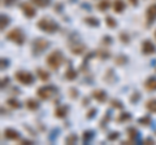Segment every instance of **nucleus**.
<instances>
[{"label":"nucleus","instance_id":"33","mask_svg":"<svg viewBox=\"0 0 156 145\" xmlns=\"http://www.w3.org/2000/svg\"><path fill=\"white\" fill-rule=\"evenodd\" d=\"M111 104H112V106H115V108H117V109H122V104L119 103L117 100H112Z\"/></svg>","mask_w":156,"mask_h":145},{"label":"nucleus","instance_id":"13","mask_svg":"<svg viewBox=\"0 0 156 145\" xmlns=\"http://www.w3.org/2000/svg\"><path fill=\"white\" fill-rule=\"evenodd\" d=\"M144 88L147 91H156V78L155 76H150V78L146 79L144 82Z\"/></svg>","mask_w":156,"mask_h":145},{"label":"nucleus","instance_id":"9","mask_svg":"<svg viewBox=\"0 0 156 145\" xmlns=\"http://www.w3.org/2000/svg\"><path fill=\"white\" fill-rule=\"evenodd\" d=\"M142 52H143V55H154L156 52V47L154 46V43L151 40L146 39L142 43Z\"/></svg>","mask_w":156,"mask_h":145},{"label":"nucleus","instance_id":"36","mask_svg":"<svg viewBox=\"0 0 156 145\" xmlns=\"http://www.w3.org/2000/svg\"><path fill=\"white\" fill-rule=\"evenodd\" d=\"M95 112H96V110H95L94 108H92V109L90 110V112L86 114V118H92V117H94V115H95Z\"/></svg>","mask_w":156,"mask_h":145},{"label":"nucleus","instance_id":"20","mask_svg":"<svg viewBox=\"0 0 156 145\" xmlns=\"http://www.w3.org/2000/svg\"><path fill=\"white\" fill-rule=\"evenodd\" d=\"M30 2L39 8H46L51 4V0H30Z\"/></svg>","mask_w":156,"mask_h":145},{"label":"nucleus","instance_id":"39","mask_svg":"<svg viewBox=\"0 0 156 145\" xmlns=\"http://www.w3.org/2000/svg\"><path fill=\"white\" fill-rule=\"evenodd\" d=\"M129 3H130V5H133V7L138 5V0H129Z\"/></svg>","mask_w":156,"mask_h":145},{"label":"nucleus","instance_id":"40","mask_svg":"<svg viewBox=\"0 0 156 145\" xmlns=\"http://www.w3.org/2000/svg\"><path fill=\"white\" fill-rule=\"evenodd\" d=\"M154 36H155V39H156V30H155V32H154Z\"/></svg>","mask_w":156,"mask_h":145},{"label":"nucleus","instance_id":"32","mask_svg":"<svg viewBox=\"0 0 156 145\" xmlns=\"http://www.w3.org/2000/svg\"><path fill=\"white\" fill-rule=\"evenodd\" d=\"M91 136H92V132L91 131H85L83 132V143H87V140H90L91 139Z\"/></svg>","mask_w":156,"mask_h":145},{"label":"nucleus","instance_id":"6","mask_svg":"<svg viewBox=\"0 0 156 145\" xmlns=\"http://www.w3.org/2000/svg\"><path fill=\"white\" fill-rule=\"evenodd\" d=\"M55 87H41L37 91V95L41 100H50L52 97V95L55 93Z\"/></svg>","mask_w":156,"mask_h":145},{"label":"nucleus","instance_id":"11","mask_svg":"<svg viewBox=\"0 0 156 145\" xmlns=\"http://www.w3.org/2000/svg\"><path fill=\"white\" fill-rule=\"evenodd\" d=\"M92 97H94L98 103L103 104L107 101V93L104 92L103 89H94L92 91Z\"/></svg>","mask_w":156,"mask_h":145},{"label":"nucleus","instance_id":"4","mask_svg":"<svg viewBox=\"0 0 156 145\" xmlns=\"http://www.w3.org/2000/svg\"><path fill=\"white\" fill-rule=\"evenodd\" d=\"M14 79H16L17 82H20L21 84L30 86V84H33V82H34V76L30 74V72L20 70V71H17L16 74H14Z\"/></svg>","mask_w":156,"mask_h":145},{"label":"nucleus","instance_id":"37","mask_svg":"<svg viewBox=\"0 0 156 145\" xmlns=\"http://www.w3.org/2000/svg\"><path fill=\"white\" fill-rule=\"evenodd\" d=\"M8 82H9V78H7V76L2 79V88H3V89H4V84L7 86V84H8Z\"/></svg>","mask_w":156,"mask_h":145},{"label":"nucleus","instance_id":"27","mask_svg":"<svg viewBox=\"0 0 156 145\" xmlns=\"http://www.w3.org/2000/svg\"><path fill=\"white\" fill-rule=\"evenodd\" d=\"M77 140H78V136H77V135L72 133V135H69V136L65 139V143H66V144H76V143H77Z\"/></svg>","mask_w":156,"mask_h":145},{"label":"nucleus","instance_id":"18","mask_svg":"<svg viewBox=\"0 0 156 145\" xmlns=\"http://www.w3.org/2000/svg\"><path fill=\"white\" fill-rule=\"evenodd\" d=\"M37 75L42 82H48L50 80V72H47L43 69H37Z\"/></svg>","mask_w":156,"mask_h":145},{"label":"nucleus","instance_id":"34","mask_svg":"<svg viewBox=\"0 0 156 145\" xmlns=\"http://www.w3.org/2000/svg\"><path fill=\"white\" fill-rule=\"evenodd\" d=\"M117 137H119V132H112V135H108V140H111V141H113Z\"/></svg>","mask_w":156,"mask_h":145},{"label":"nucleus","instance_id":"35","mask_svg":"<svg viewBox=\"0 0 156 145\" xmlns=\"http://www.w3.org/2000/svg\"><path fill=\"white\" fill-rule=\"evenodd\" d=\"M17 0H3V4H5V5H8V7H11V5H13L14 3H16Z\"/></svg>","mask_w":156,"mask_h":145},{"label":"nucleus","instance_id":"19","mask_svg":"<svg viewBox=\"0 0 156 145\" xmlns=\"http://www.w3.org/2000/svg\"><path fill=\"white\" fill-rule=\"evenodd\" d=\"M146 109L151 113H156V99H151L146 103Z\"/></svg>","mask_w":156,"mask_h":145},{"label":"nucleus","instance_id":"24","mask_svg":"<svg viewBox=\"0 0 156 145\" xmlns=\"http://www.w3.org/2000/svg\"><path fill=\"white\" fill-rule=\"evenodd\" d=\"M7 104H8L9 106H11L12 109H20V106H21V104H20L16 99H8Z\"/></svg>","mask_w":156,"mask_h":145},{"label":"nucleus","instance_id":"21","mask_svg":"<svg viewBox=\"0 0 156 145\" xmlns=\"http://www.w3.org/2000/svg\"><path fill=\"white\" fill-rule=\"evenodd\" d=\"M130 119H131V115L129 113H126V112H122V113H120L119 117H117V122L124 123V122H126V120H130Z\"/></svg>","mask_w":156,"mask_h":145},{"label":"nucleus","instance_id":"3","mask_svg":"<svg viewBox=\"0 0 156 145\" xmlns=\"http://www.w3.org/2000/svg\"><path fill=\"white\" fill-rule=\"evenodd\" d=\"M7 39L11 40L13 43H16L17 46H22L23 43H25L26 38H25V34H23V31L21 30V29H12L11 31L7 32Z\"/></svg>","mask_w":156,"mask_h":145},{"label":"nucleus","instance_id":"30","mask_svg":"<svg viewBox=\"0 0 156 145\" xmlns=\"http://www.w3.org/2000/svg\"><path fill=\"white\" fill-rule=\"evenodd\" d=\"M9 25V18L7 16H2V25H0V29L2 30H5V27Z\"/></svg>","mask_w":156,"mask_h":145},{"label":"nucleus","instance_id":"16","mask_svg":"<svg viewBox=\"0 0 156 145\" xmlns=\"http://www.w3.org/2000/svg\"><path fill=\"white\" fill-rule=\"evenodd\" d=\"M124 9H125L124 0H115L113 2V11H115V13H122Z\"/></svg>","mask_w":156,"mask_h":145},{"label":"nucleus","instance_id":"22","mask_svg":"<svg viewBox=\"0 0 156 145\" xmlns=\"http://www.w3.org/2000/svg\"><path fill=\"white\" fill-rule=\"evenodd\" d=\"M85 22H86L89 26H92V27L99 26V20H96L95 17H86V18H85Z\"/></svg>","mask_w":156,"mask_h":145},{"label":"nucleus","instance_id":"28","mask_svg":"<svg viewBox=\"0 0 156 145\" xmlns=\"http://www.w3.org/2000/svg\"><path fill=\"white\" fill-rule=\"evenodd\" d=\"M119 38H120L121 42L125 43V44H128V43L130 42V36H129L126 32H120V34H119Z\"/></svg>","mask_w":156,"mask_h":145},{"label":"nucleus","instance_id":"8","mask_svg":"<svg viewBox=\"0 0 156 145\" xmlns=\"http://www.w3.org/2000/svg\"><path fill=\"white\" fill-rule=\"evenodd\" d=\"M20 8H21L22 13L25 14V16H26L27 18H33V17H35L37 11H35V8H34L30 3L23 2V3H21V5H20Z\"/></svg>","mask_w":156,"mask_h":145},{"label":"nucleus","instance_id":"15","mask_svg":"<svg viewBox=\"0 0 156 145\" xmlns=\"http://www.w3.org/2000/svg\"><path fill=\"white\" fill-rule=\"evenodd\" d=\"M111 7V0H99V3L96 4L98 11L100 12H105L107 9H109Z\"/></svg>","mask_w":156,"mask_h":145},{"label":"nucleus","instance_id":"26","mask_svg":"<svg viewBox=\"0 0 156 145\" xmlns=\"http://www.w3.org/2000/svg\"><path fill=\"white\" fill-rule=\"evenodd\" d=\"M126 132H128V136L130 137L131 141H133V140L136 137V133H138V132H136V130H135V128H133V127L128 128V130H126Z\"/></svg>","mask_w":156,"mask_h":145},{"label":"nucleus","instance_id":"25","mask_svg":"<svg viewBox=\"0 0 156 145\" xmlns=\"http://www.w3.org/2000/svg\"><path fill=\"white\" fill-rule=\"evenodd\" d=\"M105 23H107V26L111 27V29H115V27L117 26V22H116V20H115L113 17H109V16L105 18Z\"/></svg>","mask_w":156,"mask_h":145},{"label":"nucleus","instance_id":"5","mask_svg":"<svg viewBox=\"0 0 156 145\" xmlns=\"http://www.w3.org/2000/svg\"><path fill=\"white\" fill-rule=\"evenodd\" d=\"M50 47V42H47L46 39H42V38H38L33 42L31 44V48H33V52L35 53V55H39V53H42L44 49Z\"/></svg>","mask_w":156,"mask_h":145},{"label":"nucleus","instance_id":"14","mask_svg":"<svg viewBox=\"0 0 156 145\" xmlns=\"http://www.w3.org/2000/svg\"><path fill=\"white\" fill-rule=\"evenodd\" d=\"M68 106L66 105H61V106H58V108H56L55 110V117L56 118H65L66 117V114H68Z\"/></svg>","mask_w":156,"mask_h":145},{"label":"nucleus","instance_id":"38","mask_svg":"<svg viewBox=\"0 0 156 145\" xmlns=\"http://www.w3.org/2000/svg\"><path fill=\"white\" fill-rule=\"evenodd\" d=\"M143 144H155V140L154 139H151V137H147L143 141Z\"/></svg>","mask_w":156,"mask_h":145},{"label":"nucleus","instance_id":"31","mask_svg":"<svg viewBox=\"0 0 156 145\" xmlns=\"http://www.w3.org/2000/svg\"><path fill=\"white\" fill-rule=\"evenodd\" d=\"M125 62H126V57H124V56L116 57V65H124Z\"/></svg>","mask_w":156,"mask_h":145},{"label":"nucleus","instance_id":"29","mask_svg":"<svg viewBox=\"0 0 156 145\" xmlns=\"http://www.w3.org/2000/svg\"><path fill=\"white\" fill-rule=\"evenodd\" d=\"M138 123L139 124H143V126H148L151 123V118L148 117V115H146V117H142L138 119Z\"/></svg>","mask_w":156,"mask_h":145},{"label":"nucleus","instance_id":"23","mask_svg":"<svg viewBox=\"0 0 156 145\" xmlns=\"http://www.w3.org/2000/svg\"><path fill=\"white\" fill-rule=\"evenodd\" d=\"M65 78L69 79V80H73L77 78V71L73 70V69H68L66 72H65Z\"/></svg>","mask_w":156,"mask_h":145},{"label":"nucleus","instance_id":"1","mask_svg":"<svg viewBox=\"0 0 156 145\" xmlns=\"http://www.w3.org/2000/svg\"><path fill=\"white\" fill-rule=\"evenodd\" d=\"M64 62V56H62L61 51H52L46 59V64L51 70H57Z\"/></svg>","mask_w":156,"mask_h":145},{"label":"nucleus","instance_id":"12","mask_svg":"<svg viewBox=\"0 0 156 145\" xmlns=\"http://www.w3.org/2000/svg\"><path fill=\"white\" fill-rule=\"evenodd\" d=\"M86 51V47L83 44H81V43H76V44L70 46V52L73 55H82V53H85Z\"/></svg>","mask_w":156,"mask_h":145},{"label":"nucleus","instance_id":"2","mask_svg":"<svg viewBox=\"0 0 156 145\" xmlns=\"http://www.w3.org/2000/svg\"><path fill=\"white\" fill-rule=\"evenodd\" d=\"M37 26H38L39 30L44 31L47 34H53V32H56L58 30L57 23L55 21H52L51 18H46V17H42L41 20L37 22Z\"/></svg>","mask_w":156,"mask_h":145},{"label":"nucleus","instance_id":"17","mask_svg":"<svg viewBox=\"0 0 156 145\" xmlns=\"http://www.w3.org/2000/svg\"><path fill=\"white\" fill-rule=\"evenodd\" d=\"M25 106L29 109V110H38V108H39V103L37 100H34V99H29V100H26V103H25Z\"/></svg>","mask_w":156,"mask_h":145},{"label":"nucleus","instance_id":"7","mask_svg":"<svg viewBox=\"0 0 156 145\" xmlns=\"http://www.w3.org/2000/svg\"><path fill=\"white\" fill-rule=\"evenodd\" d=\"M156 21V3L151 4L146 9V25L151 26Z\"/></svg>","mask_w":156,"mask_h":145},{"label":"nucleus","instance_id":"10","mask_svg":"<svg viewBox=\"0 0 156 145\" xmlns=\"http://www.w3.org/2000/svg\"><path fill=\"white\" fill-rule=\"evenodd\" d=\"M4 136H5L7 140L16 141V140H20V132L16 131V130H13V128H5L4 130Z\"/></svg>","mask_w":156,"mask_h":145}]
</instances>
